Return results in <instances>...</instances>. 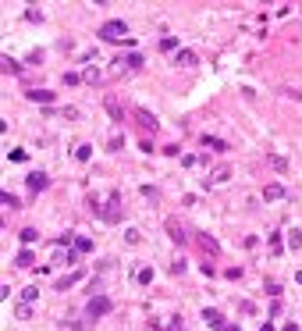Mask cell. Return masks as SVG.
Returning <instances> with one entry per match:
<instances>
[{
  "mask_svg": "<svg viewBox=\"0 0 302 331\" xmlns=\"http://www.w3.org/2000/svg\"><path fill=\"white\" fill-rule=\"evenodd\" d=\"M100 39H107V43L128 39V25L121 22V18H110V22H103V25H100Z\"/></svg>",
  "mask_w": 302,
  "mask_h": 331,
  "instance_id": "6da1fadb",
  "label": "cell"
},
{
  "mask_svg": "<svg viewBox=\"0 0 302 331\" xmlns=\"http://www.w3.org/2000/svg\"><path fill=\"white\" fill-rule=\"evenodd\" d=\"M96 210V214L103 217V221H121V214H125V210H121V196H117V192H110V200H107V207H93Z\"/></svg>",
  "mask_w": 302,
  "mask_h": 331,
  "instance_id": "7a4b0ae2",
  "label": "cell"
},
{
  "mask_svg": "<svg viewBox=\"0 0 302 331\" xmlns=\"http://www.w3.org/2000/svg\"><path fill=\"white\" fill-rule=\"evenodd\" d=\"M110 299L107 296H93V299H89V306H85V313H89V321H96V317H107V313H110Z\"/></svg>",
  "mask_w": 302,
  "mask_h": 331,
  "instance_id": "3957f363",
  "label": "cell"
},
{
  "mask_svg": "<svg viewBox=\"0 0 302 331\" xmlns=\"http://www.w3.org/2000/svg\"><path fill=\"white\" fill-rule=\"evenodd\" d=\"M142 64V57L139 54H132V57H114V75H125V71H135Z\"/></svg>",
  "mask_w": 302,
  "mask_h": 331,
  "instance_id": "277c9868",
  "label": "cell"
},
{
  "mask_svg": "<svg viewBox=\"0 0 302 331\" xmlns=\"http://www.w3.org/2000/svg\"><path fill=\"white\" fill-rule=\"evenodd\" d=\"M132 118H135V121H139L142 128H149V132H157V118L149 114L146 107H132Z\"/></svg>",
  "mask_w": 302,
  "mask_h": 331,
  "instance_id": "5b68a950",
  "label": "cell"
},
{
  "mask_svg": "<svg viewBox=\"0 0 302 331\" xmlns=\"http://www.w3.org/2000/svg\"><path fill=\"white\" fill-rule=\"evenodd\" d=\"M25 185H28V192H43V189L50 185V178L43 175V171H32V175L25 178Z\"/></svg>",
  "mask_w": 302,
  "mask_h": 331,
  "instance_id": "8992f818",
  "label": "cell"
},
{
  "mask_svg": "<svg viewBox=\"0 0 302 331\" xmlns=\"http://www.w3.org/2000/svg\"><path fill=\"white\" fill-rule=\"evenodd\" d=\"M203 321H206L210 328H224V324H228V321H224V313H220V310H214V306L203 310Z\"/></svg>",
  "mask_w": 302,
  "mask_h": 331,
  "instance_id": "52a82bcc",
  "label": "cell"
},
{
  "mask_svg": "<svg viewBox=\"0 0 302 331\" xmlns=\"http://www.w3.org/2000/svg\"><path fill=\"white\" fill-rule=\"evenodd\" d=\"M195 61H199L195 50H178V54H174V64H181V68H192Z\"/></svg>",
  "mask_w": 302,
  "mask_h": 331,
  "instance_id": "ba28073f",
  "label": "cell"
},
{
  "mask_svg": "<svg viewBox=\"0 0 302 331\" xmlns=\"http://www.w3.org/2000/svg\"><path fill=\"white\" fill-rule=\"evenodd\" d=\"M25 96L32 100V103H54V93H50V89H28Z\"/></svg>",
  "mask_w": 302,
  "mask_h": 331,
  "instance_id": "9c48e42d",
  "label": "cell"
},
{
  "mask_svg": "<svg viewBox=\"0 0 302 331\" xmlns=\"http://www.w3.org/2000/svg\"><path fill=\"white\" fill-rule=\"evenodd\" d=\"M0 71H4V75H18V71H22V64L14 61V57H7V54H4V57H0Z\"/></svg>",
  "mask_w": 302,
  "mask_h": 331,
  "instance_id": "30bf717a",
  "label": "cell"
},
{
  "mask_svg": "<svg viewBox=\"0 0 302 331\" xmlns=\"http://www.w3.org/2000/svg\"><path fill=\"white\" fill-rule=\"evenodd\" d=\"M267 246H270V253H274V257H281V253H284V239H281V232L270 235V239H267Z\"/></svg>",
  "mask_w": 302,
  "mask_h": 331,
  "instance_id": "8fae6325",
  "label": "cell"
},
{
  "mask_svg": "<svg viewBox=\"0 0 302 331\" xmlns=\"http://www.w3.org/2000/svg\"><path fill=\"white\" fill-rule=\"evenodd\" d=\"M284 196V185L281 182H270L267 189H263V200H281Z\"/></svg>",
  "mask_w": 302,
  "mask_h": 331,
  "instance_id": "7c38bea8",
  "label": "cell"
},
{
  "mask_svg": "<svg viewBox=\"0 0 302 331\" xmlns=\"http://www.w3.org/2000/svg\"><path fill=\"white\" fill-rule=\"evenodd\" d=\"M167 232H171V239H174L178 246H181V242H185V239H189V235H185V228H181L178 221H167Z\"/></svg>",
  "mask_w": 302,
  "mask_h": 331,
  "instance_id": "4fadbf2b",
  "label": "cell"
},
{
  "mask_svg": "<svg viewBox=\"0 0 302 331\" xmlns=\"http://www.w3.org/2000/svg\"><path fill=\"white\" fill-rule=\"evenodd\" d=\"M203 146L217 150V153H224V150H228V143H224V139H217V135H203Z\"/></svg>",
  "mask_w": 302,
  "mask_h": 331,
  "instance_id": "5bb4252c",
  "label": "cell"
},
{
  "mask_svg": "<svg viewBox=\"0 0 302 331\" xmlns=\"http://www.w3.org/2000/svg\"><path fill=\"white\" fill-rule=\"evenodd\" d=\"M75 253H93V239L79 235V239H75Z\"/></svg>",
  "mask_w": 302,
  "mask_h": 331,
  "instance_id": "9a60e30c",
  "label": "cell"
},
{
  "mask_svg": "<svg viewBox=\"0 0 302 331\" xmlns=\"http://www.w3.org/2000/svg\"><path fill=\"white\" fill-rule=\"evenodd\" d=\"M89 157H93V146H89V143H79V146H75V160H89Z\"/></svg>",
  "mask_w": 302,
  "mask_h": 331,
  "instance_id": "2e32d148",
  "label": "cell"
},
{
  "mask_svg": "<svg viewBox=\"0 0 302 331\" xmlns=\"http://www.w3.org/2000/svg\"><path fill=\"white\" fill-rule=\"evenodd\" d=\"M135 281H139V285H149V281H153V267H139V271H135Z\"/></svg>",
  "mask_w": 302,
  "mask_h": 331,
  "instance_id": "e0dca14e",
  "label": "cell"
},
{
  "mask_svg": "<svg viewBox=\"0 0 302 331\" xmlns=\"http://www.w3.org/2000/svg\"><path fill=\"white\" fill-rule=\"evenodd\" d=\"M199 246H203L206 253H214V257L220 253V246H217V242H214V239H210V235H199Z\"/></svg>",
  "mask_w": 302,
  "mask_h": 331,
  "instance_id": "ac0fdd59",
  "label": "cell"
},
{
  "mask_svg": "<svg viewBox=\"0 0 302 331\" xmlns=\"http://www.w3.org/2000/svg\"><path fill=\"white\" fill-rule=\"evenodd\" d=\"M107 111L114 114V121H121V118H125V111H121V103H117L114 96H107Z\"/></svg>",
  "mask_w": 302,
  "mask_h": 331,
  "instance_id": "d6986e66",
  "label": "cell"
},
{
  "mask_svg": "<svg viewBox=\"0 0 302 331\" xmlns=\"http://www.w3.org/2000/svg\"><path fill=\"white\" fill-rule=\"evenodd\" d=\"M36 296H39V289H36V285H28V289H22V303L32 306V303H36Z\"/></svg>",
  "mask_w": 302,
  "mask_h": 331,
  "instance_id": "ffe728a7",
  "label": "cell"
},
{
  "mask_svg": "<svg viewBox=\"0 0 302 331\" xmlns=\"http://www.w3.org/2000/svg\"><path fill=\"white\" fill-rule=\"evenodd\" d=\"M14 317H18V321H28V317H32V306H28V303H18V306H14Z\"/></svg>",
  "mask_w": 302,
  "mask_h": 331,
  "instance_id": "44dd1931",
  "label": "cell"
},
{
  "mask_svg": "<svg viewBox=\"0 0 302 331\" xmlns=\"http://www.w3.org/2000/svg\"><path fill=\"white\" fill-rule=\"evenodd\" d=\"M14 264H18V267H32V264H36V257H32L28 249H22V253H18V260H14Z\"/></svg>",
  "mask_w": 302,
  "mask_h": 331,
  "instance_id": "7402d4cb",
  "label": "cell"
},
{
  "mask_svg": "<svg viewBox=\"0 0 302 331\" xmlns=\"http://www.w3.org/2000/svg\"><path fill=\"white\" fill-rule=\"evenodd\" d=\"M79 278H82V274H79V271H75V274H68V278H60V281H57V289H60V292H64V289H71V285L79 281Z\"/></svg>",
  "mask_w": 302,
  "mask_h": 331,
  "instance_id": "603a6c76",
  "label": "cell"
},
{
  "mask_svg": "<svg viewBox=\"0 0 302 331\" xmlns=\"http://www.w3.org/2000/svg\"><path fill=\"white\" fill-rule=\"evenodd\" d=\"M82 79H85V82H100L103 75H100V68H93V64H89V68L82 71Z\"/></svg>",
  "mask_w": 302,
  "mask_h": 331,
  "instance_id": "cb8c5ba5",
  "label": "cell"
},
{
  "mask_svg": "<svg viewBox=\"0 0 302 331\" xmlns=\"http://www.w3.org/2000/svg\"><path fill=\"white\" fill-rule=\"evenodd\" d=\"M288 246H292V249H299V246H302V232H299V228H292V232H288Z\"/></svg>",
  "mask_w": 302,
  "mask_h": 331,
  "instance_id": "d4e9b609",
  "label": "cell"
},
{
  "mask_svg": "<svg viewBox=\"0 0 302 331\" xmlns=\"http://www.w3.org/2000/svg\"><path fill=\"white\" fill-rule=\"evenodd\" d=\"M160 50H167V54L178 50V39H174V36H164V39H160Z\"/></svg>",
  "mask_w": 302,
  "mask_h": 331,
  "instance_id": "484cf974",
  "label": "cell"
},
{
  "mask_svg": "<svg viewBox=\"0 0 302 331\" xmlns=\"http://www.w3.org/2000/svg\"><path fill=\"white\" fill-rule=\"evenodd\" d=\"M228 178H231V171L224 168V164H220V168H214V182H228Z\"/></svg>",
  "mask_w": 302,
  "mask_h": 331,
  "instance_id": "4316f807",
  "label": "cell"
},
{
  "mask_svg": "<svg viewBox=\"0 0 302 331\" xmlns=\"http://www.w3.org/2000/svg\"><path fill=\"white\" fill-rule=\"evenodd\" d=\"M36 239H39V232H36V228H25V232H22V242H25V246H32Z\"/></svg>",
  "mask_w": 302,
  "mask_h": 331,
  "instance_id": "83f0119b",
  "label": "cell"
},
{
  "mask_svg": "<svg viewBox=\"0 0 302 331\" xmlns=\"http://www.w3.org/2000/svg\"><path fill=\"white\" fill-rule=\"evenodd\" d=\"M0 203H4V207H18V196H11V192L4 189V192H0Z\"/></svg>",
  "mask_w": 302,
  "mask_h": 331,
  "instance_id": "f1b7e54d",
  "label": "cell"
},
{
  "mask_svg": "<svg viewBox=\"0 0 302 331\" xmlns=\"http://www.w3.org/2000/svg\"><path fill=\"white\" fill-rule=\"evenodd\" d=\"M79 82H82V75H75V71L64 75V86H79Z\"/></svg>",
  "mask_w": 302,
  "mask_h": 331,
  "instance_id": "f546056e",
  "label": "cell"
},
{
  "mask_svg": "<svg viewBox=\"0 0 302 331\" xmlns=\"http://www.w3.org/2000/svg\"><path fill=\"white\" fill-rule=\"evenodd\" d=\"M270 164H274V168H277V171H284V168H288V164H284V157H277V153H274V157H270Z\"/></svg>",
  "mask_w": 302,
  "mask_h": 331,
  "instance_id": "4dcf8cb0",
  "label": "cell"
},
{
  "mask_svg": "<svg viewBox=\"0 0 302 331\" xmlns=\"http://www.w3.org/2000/svg\"><path fill=\"white\" fill-rule=\"evenodd\" d=\"M125 239H128V242L135 246V242H139V239H142V235H139V232H135V228H128V232H125Z\"/></svg>",
  "mask_w": 302,
  "mask_h": 331,
  "instance_id": "1f68e13d",
  "label": "cell"
},
{
  "mask_svg": "<svg viewBox=\"0 0 302 331\" xmlns=\"http://www.w3.org/2000/svg\"><path fill=\"white\" fill-rule=\"evenodd\" d=\"M171 331H181V317H174V324H171Z\"/></svg>",
  "mask_w": 302,
  "mask_h": 331,
  "instance_id": "d6a6232c",
  "label": "cell"
},
{
  "mask_svg": "<svg viewBox=\"0 0 302 331\" xmlns=\"http://www.w3.org/2000/svg\"><path fill=\"white\" fill-rule=\"evenodd\" d=\"M220 331H238V324H224V328H220Z\"/></svg>",
  "mask_w": 302,
  "mask_h": 331,
  "instance_id": "836d02e7",
  "label": "cell"
},
{
  "mask_svg": "<svg viewBox=\"0 0 302 331\" xmlns=\"http://www.w3.org/2000/svg\"><path fill=\"white\" fill-rule=\"evenodd\" d=\"M260 331H274V324H267V321H263V328H260Z\"/></svg>",
  "mask_w": 302,
  "mask_h": 331,
  "instance_id": "e575fe53",
  "label": "cell"
},
{
  "mask_svg": "<svg viewBox=\"0 0 302 331\" xmlns=\"http://www.w3.org/2000/svg\"><path fill=\"white\" fill-rule=\"evenodd\" d=\"M284 331H302V328H299V324H288V328H284Z\"/></svg>",
  "mask_w": 302,
  "mask_h": 331,
  "instance_id": "d590c367",
  "label": "cell"
},
{
  "mask_svg": "<svg viewBox=\"0 0 302 331\" xmlns=\"http://www.w3.org/2000/svg\"><path fill=\"white\" fill-rule=\"evenodd\" d=\"M295 285H302V271H299V274H295Z\"/></svg>",
  "mask_w": 302,
  "mask_h": 331,
  "instance_id": "8d00e7d4",
  "label": "cell"
}]
</instances>
